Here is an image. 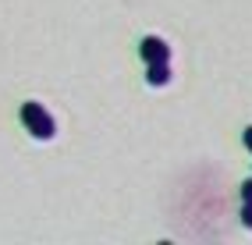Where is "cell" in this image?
<instances>
[{
	"instance_id": "obj_2",
	"label": "cell",
	"mask_w": 252,
	"mask_h": 245,
	"mask_svg": "<svg viewBox=\"0 0 252 245\" xmlns=\"http://www.w3.org/2000/svg\"><path fill=\"white\" fill-rule=\"evenodd\" d=\"M139 54L146 64H163V61H171V46H167L160 36H146L139 43Z\"/></svg>"
},
{
	"instance_id": "obj_5",
	"label": "cell",
	"mask_w": 252,
	"mask_h": 245,
	"mask_svg": "<svg viewBox=\"0 0 252 245\" xmlns=\"http://www.w3.org/2000/svg\"><path fill=\"white\" fill-rule=\"evenodd\" d=\"M242 203H252V178L242 185Z\"/></svg>"
},
{
	"instance_id": "obj_1",
	"label": "cell",
	"mask_w": 252,
	"mask_h": 245,
	"mask_svg": "<svg viewBox=\"0 0 252 245\" xmlns=\"http://www.w3.org/2000/svg\"><path fill=\"white\" fill-rule=\"evenodd\" d=\"M22 124H25V132L32 135V139H39V142H46V139H54V132H57V124H54V118H50V110L43 107V103H22Z\"/></svg>"
},
{
	"instance_id": "obj_4",
	"label": "cell",
	"mask_w": 252,
	"mask_h": 245,
	"mask_svg": "<svg viewBox=\"0 0 252 245\" xmlns=\"http://www.w3.org/2000/svg\"><path fill=\"white\" fill-rule=\"evenodd\" d=\"M242 224L252 231V203H245V206H242Z\"/></svg>"
},
{
	"instance_id": "obj_6",
	"label": "cell",
	"mask_w": 252,
	"mask_h": 245,
	"mask_svg": "<svg viewBox=\"0 0 252 245\" xmlns=\"http://www.w3.org/2000/svg\"><path fill=\"white\" fill-rule=\"evenodd\" d=\"M242 142H245V150L252 153V124H249V128H245V132H242Z\"/></svg>"
},
{
	"instance_id": "obj_3",
	"label": "cell",
	"mask_w": 252,
	"mask_h": 245,
	"mask_svg": "<svg viewBox=\"0 0 252 245\" xmlns=\"http://www.w3.org/2000/svg\"><path fill=\"white\" fill-rule=\"evenodd\" d=\"M146 82H149L153 89L167 86V82H171V68H167V61H163V64H146Z\"/></svg>"
}]
</instances>
